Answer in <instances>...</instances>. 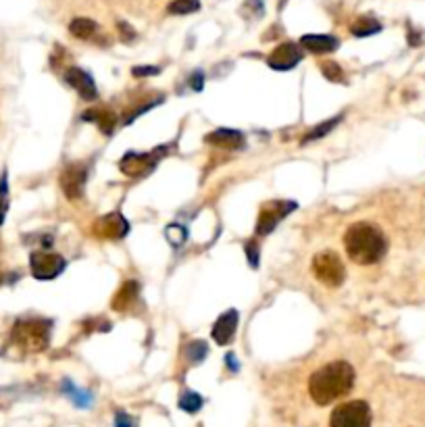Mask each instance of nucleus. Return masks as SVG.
<instances>
[{
  "label": "nucleus",
  "mask_w": 425,
  "mask_h": 427,
  "mask_svg": "<svg viewBox=\"0 0 425 427\" xmlns=\"http://www.w3.org/2000/svg\"><path fill=\"white\" fill-rule=\"evenodd\" d=\"M61 388L65 394H69V396H71V400H73L77 406H82V409L90 406V402H92L90 394H88V392H82V390H77V388H75V386H73L69 379H65V382H63Z\"/></svg>",
  "instance_id": "obj_22"
},
{
  "label": "nucleus",
  "mask_w": 425,
  "mask_h": 427,
  "mask_svg": "<svg viewBox=\"0 0 425 427\" xmlns=\"http://www.w3.org/2000/svg\"><path fill=\"white\" fill-rule=\"evenodd\" d=\"M84 121H94L102 134L111 136L113 129H115V113L107 111V109H92L84 113Z\"/></svg>",
  "instance_id": "obj_17"
},
{
  "label": "nucleus",
  "mask_w": 425,
  "mask_h": 427,
  "mask_svg": "<svg viewBox=\"0 0 425 427\" xmlns=\"http://www.w3.org/2000/svg\"><path fill=\"white\" fill-rule=\"evenodd\" d=\"M321 73L328 82H334V84H344V71L342 67L334 61H323L321 63Z\"/></svg>",
  "instance_id": "obj_25"
},
{
  "label": "nucleus",
  "mask_w": 425,
  "mask_h": 427,
  "mask_svg": "<svg viewBox=\"0 0 425 427\" xmlns=\"http://www.w3.org/2000/svg\"><path fill=\"white\" fill-rule=\"evenodd\" d=\"M96 30H98V26H96L92 19H86V17L73 19L71 26H69V31H71L75 38H80V40H90L92 36L96 33Z\"/></svg>",
  "instance_id": "obj_20"
},
{
  "label": "nucleus",
  "mask_w": 425,
  "mask_h": 427,
  "mask_svg": "<svg viewBox=\"0 0 425 427\" xmlns=\"http://www.w3.org/2000/svg\"><path fill=\"white\" fill-rule=\"evenodd\" d=\"M138 298H140V286H138V281L127 279L122 288H119V292L113 296L111 306H113V310H117V313H127L131 306L138 303Z\"/></svg>",
  "instance_id": "obj_15"
},
{
  "label": "nucleus",
  "mask_w": 425,
  "mask_h": 427,
  "mask_svg": "<svg viewBox=\"0 0 425 427\" xmlns=\"http://www.w3.org/2000/svg\"><path fill=\"white\" fill-rule=\"evenodd\" d=\"M173 144H167V146H156L151 153H125L123 154L122 163H119V169H122L125 175L129 178H144L149 175L152 169L156 167V163L167 156L171 151Z\"/></svg>",
  "instance_id": "obj_4"
},
{
  "label": "nucleus",
  "mask_w": 425,
  "mask_h": 427,
  "mask_svg": "<svg viewBox=\"0 0 425 427\" xmlns=\"http://www.w3.org/2000/svg\"><path fill=\"white\" fill-rule=\"evenodd\" d=\"M244 252H246V259H248V263H250V267L252 269H257L259 267V242L252 238V240H246L244 242Z\"/></svg>",
  "instance_id": "obj_28"
},
{
  "label": "nucleus",
  "mask_w": 425,
  "mask_h": 427,
  "mask_svg": "<svg viewBox=\"0 0 425 427\" xmlns=\"http://www.w3.org/2000/svg\"><path fill=\"white\" fill-rule=\"evenodd\" d=\"M313 274H315V277H317L323 286H328V288H338V286H342V281L346 279L344 263H342V259L335 254L334 250L319 252V254L313 259Z\"/></svg>",
  "instance_id": "obj_5"
},
{
  "label": "nucleus",
  "mask_w": 425,
  "mask_h": 427,
  "mask_svg": "<svg viewBox=\"0 0 425 427\" xmlns=\"http://www.w3.org/2000/svg\"><path fill=\"white\" fill-rule=\"evenodd\" d=\"M203 80H205V75H203V71H196V73H192V77H190V88L196 92L203 90Z\"/></svg>",
  "instance_id": "obj_31"
},
{
  "label": "nucleus",
  "mask_w": 425,
  "mask_h": 427,
  "mask_svg": "<svg viewBox=\"0 0 425 427\" xmlns=\"http://www.w3.org/2000/svg\"><path fill=\"white\" fill-rule=\"evenodd\" d=\"M178 406L185 413H198L203 409V396L196 392H183L178 400Z\"/></svg>",
  "instance_id": "obj_23"
},
{
  "label": "nucleus",
  "mask_w": 425,
  "mask_h": 427,
  "mask_svg": "<svg viewBox=\"0 0 425 427\" xmlns=\"http://www.w3.org/2000/svg\"><path fill=\"white\" fill-rule=\"evenodd\" d=\"M205 142L212 144V146H219V148H225V151H242L246 146V138H244L242 131L227 129V127H219L211 134H207Z\"/></svg>",
  "instance_id": "obj_13"
},
{
  "label": "nucleus",
  "mask_w": 425,
  "mask_h": 427,
  "mask_svg": "<svg viewBox=\"0 0 425 427\" xmlns=\"http://www.w3.org/2000/svg\"><path fill=\"white\" fill-rule=\"evenodd\" d=\"M236 330H238V310L236 308H230L225 310L223 315H219V319L215 321L212 325V340L219 344V346H225L230 344L234 336H236Z\"/></svg>",
  "instance_id": "obj_14"
},
{
  "label": "nucleus",
  "mask_w": 425,
  "mask_h": 427,
  "mask_svg": "<svg viewBox=\"0 0 425 427\" xmlns=\"http://www.w3.org/2000/svg\"><path fill=\"white\" fill-rule=\"evenodd\" d=\"M225 363H227V369L232 367V371H238V361H236L234 352H230V355L225 357Z\"/></svg>",
  "instance_id": "obj_33"
},
{
  "label": "nucleus",
  "mask_w": 425,
  "mask_h": 427,
  "mask_svg": "<svg viewBox=\"0 0 425 427\" xmlns=\"http://www.w3.org/2000/svg\"><path fill=\"white\" fill-rule=\"evenodd\" d=\"M344 248L348 252V256L359 263V265H373L377 263L386 250H388V242L382 234L380 227L371 225V223H353L346 234H344Z\"/></svg>",
  "instance_id": "obj_2"
},
{
  "label": "nucleus",
  "mask_w": 425,
  "mask_h": 427,
  "mask_svg": "<svg viewBox=\"0 0 425 427\" xmlns=\"http://www.w3.org/2000/svg\"><path fill=\"white\" fill-rule=\"evenodd\" d=\"M304 59V53L301 46H296L294 42H286V44H279L274 53L269 55V67L275 71H290L294 69L298 63Z\"/></svg>",
  "instance_id": "obj_11"
},
{
  "label": "nucleus",
  "mask_w": 425,
  "mask_h": 427,
  "mask_svg": "<svg viewBox=\"0 0 425 427\" xmlns=\"http://www.w3.org/2000/svg\"><path fill=\"white\" fill-rule=\"evenodd\" d=\"M115 427H138V426H136V421H134L127 413L119 411V413L115 415Z\"/></svg>",
  "instance_id": "obj_30"
},
{
  "label": "nucleus",
  "mask_w": 425,
  "mask_h": 427,
  "mask_svg": "<svg viewBox=\"0 0 425 427\" xmlns=\"http://www.w3.org/2000/svg\"><path fill=\"white\" fill-rule=\"evenodd\" d=\"M4 281V274H2V269H0V283Z\"/></svg>",
  "instance_id": "obj_34"
},
{
  "label": "nucleus",
  "mask_w": 425,
  "mask_h": 427,
  "mask_svg": "<svg viewBox=\"0 0 425 427\" xmlns=\"http://www.w3.org/2000/svg\"><path fill=\"white\" fill-rule=\"evenodd\" d=\"M298 205L294 200H271L261 207L259 221H257V236H269L277 227L279 221H284L292 211H296Z\"/></svg>",
  "instance_id": "obj_8"
},
{
  "label": "nucleus",
  "mask_w": 425,
  "mask_h": 427,
  "mask_svg": "<svg viewBox=\"0 0 425 427\" xmlns=\"http://www.w3.org/2000/svg\"><path fill=\"white\" fill-rule=\"evenodd\" d=\"M65 82H67L73 90H77V94H80L84 100H96V98H98V90H96V84H94L92 75L90 73H86L84 69H80V67L67 69V71H65Z\"/></svg>",
  "instance_id": "obj_12"
},
{
  "label": "nucleus",
  "mask_w": 425,
  "mask_h": 427,
  "mask_svg": "<svg viewBox=\"0 0 425 427\" xmlns=\"http://www.w3.org/2000/svg\"><path fill=\"white\" fill-rule=\"evenodd\" d=\"M131 73H134V77H149V75H158L161 69L158 67H134Z\"/></svg>",
  "instance_id": "obj_29"
},
{
  "label": "nucleus",
  "mask_w": 425,
  "mask_h": 427,
  "mask_svg": "<svg viewBox=\"0 0 425 427\" xmlns=\"http://www.w3.org/2000/svg\"><path fill=\"white\" fill-rule=\"evenodd\" d=\"M200 9V0H173L167 11L171 15H190V13H196Z\"/></svg>",
  "instance_id": "obj_24"
},
{
  "label": "nucleus",
  "mask_w": 425,
  "mask_h": 427,
  "mask_svg": "<svg viewBox=\"0 0 425 427\" xmlns=\"http://www.w3.org/2000/svg\"><path fill=\"white\" fill-rule=\"evenodd\" d=\"M350 31L357 36V38H365V36H373L377 31H382V23L373 17H359L353 26Z\"/></svg>",
  "instance_id": "obj_19"
},
{
  "label": "nucleus",
  "mask_w": 425,
  "mask_h": 427,
  "mask_svg": "<svg viewBox=\"0 0 425 427\" xmlns=\"http://www.w3.org/2000/svg\"><path fill=\"white\" fill-rule=\"evenodd\" d=\"M53 323L46 319H19L11 330V342L26 352H42L50 344Z\"/></svg>",
  "instance_id": "obj_3"
},
{
  "label": "nucleus",
  "mask_w": 425,
  "mask_h": 427,
  "mask_svg": "<svg viewBox=\"0 0 425 427\" xmlns=\"http://www.w3.org/2000/svg\"><path fill=\"white\" fill-rule=\"evenodd\" d=\"M301 46L306 48L308 53H313V55H328V53H334L335 48L340 46V42L334 36L313 33V36H303L301 38Z\"/></svg>",
  "instance_id": "obj_16"
},
{
  "label": "nucleus",
  "mask_w": 425,
  "mask_h": 427,
  "mask_svg": "<svg viewBox=\"0 0 425 427\" xmlns=\"http://www.w3.org/2000/svg\"><path fill=\"white\" fill-rule=\"evenodd\" d=\"M165 238L171 242L173 246H182L185 242V238H188V232H185V227L183 225H178V223H173V225H169L167 227V232H165Z\"/></svg>",
  "instance_id": "obj_27"
},
{
  "label": "nucleus",
  "mask_w": 425,
  "mask_h": 427,
  "mask_svg": "<svg viewBox=\"0 0 425 427\" xmlns=\"http://www.w3.org/2000/svg\"><path fill=\"white\" fill-rule=\"evenodd\" d=\"M94 234L107 240H122L129 234V223L122 213H109L94 223Z\"/></svg>",
  "instance_id": "obj_10"
},
{
  "label": "nucleus",
  "mask_w": 425,
  "mask_h": 427,
  "mask_svg": "<svg viewBox=\"0 0 425 427\" xmlns=\"http://www.w3.org/2000/svg\"><path fill=\"white\" fill-rule=\"evenodd\" d=\"M207 352H209V348H207V342H203V340L190 342V344L183 348V355H185L188 363H192V365H198V363H203V361H205V357H207Z\"/></svg>",
  "instance_id": "obj_21"
},
{
  "label": "nucleus",
  "mask_w": 425,
  "mask_h": 427,
  "mask_svg": "<svg viewBox=\"0 0 425 427\" xmlns=\"http://www.w3.org/2000/svg\"><path fill=\"white\" fill-rule=\"evenodd\" d=\"M355 386V369L346 361H334L317 369L308 377V394L319 404L326 406L338 398L346 396Z\"/></svg>",
  "instance_id": "obj_1"
},
{
  "label": "nucleus",
  "mask_w": 425,
  "mask_h": 427,
  "mask_svg": "<svg viewBox=\"0 0 425 427\" xmlns=\"http://www.w3.org/2000/svg\"><path fill=\"white\" fill-rule=\"evenodd\" d=\"M86 180H88V165L86 163H69L63 169L61 182L63 192L69 200H80L84 198V190H86Z\"/></svg>",
  "instance_id": "obj_9"
},
{
  "label": "nucleus",
  "mask_w": 425,
  "mask_h": 427,
  "mask_svg": "<svg viewBox=\"0 0 425 427\" xmlns=\"http://www.w3.org/2000/svg\"><path fill=\"white\" fill-rule=\"evenodd\" d=\"M330 427H371V409L363 400H350L335 406Z\"/></svg>",
  "instance_id": "obj_6"
},
{
  "label": "nucleus",
  "mask_w": 425,
  "mask_h": 427,
  "mask_svg": "<svg viewBox=\"0 0 425 427\" xmlns=\"http://www.w3.org/2000/svg\"><path fill=\"white\" fill-rule=\"evenodd\" d=\"M31 275L40 281H50L55 277L65 271L67 261L57 252H48V250H33L30 256Z\"/></svg>",
  "instance_id": "obj_7"
},
{
  "label": "nucleus",
  "mask_w": 425,
  "mask_h": 427,
  "mask_svg": "<svg viewBox=\"0 0 425 427\" xmlns=\"http://www.w3.org/2000/svg\"><path fill=\"white\" fill-rule=\"evenodd\" d=\"M342 121V115H335L334 119H330V121H323L319 123V125H315L313 129H308L306 134H304V138L301 140V144H308V142H315V140H319V138H323V136H328L332 129H334L338 123Z\"/></svg>",
  "instance_id": "obj_18"
},
{
  "label": "nucleus",
  "mask_w": 425,
  "mask_h": 427,
  "mask_svg": "<svg viewBox=\"0 0 425 427\" xmlns=\"http://www.w3.org/2000/svg\"><path fill=\"white\" fill-rule=\"evenodd\" d=\"M119 30H122V38H123V42H129V40H134L136 38V31L131 30L127 23H119Z\"/></svg>",
  "instance_id": "obj_32"
},
{
  "label": "nucleus",
  "mask_w": 425,
  "mask_h": 427,
  "mask_svg": "<svg viewBox=\"0 0 425 427\" xmlns=\"http://www.w3.org/2000/svg\"><path fill=\"white\" fill-rule=\"evenodd\" d=\"M9 211V182H6V169L0 175V225L4 223V217Z\"/></svg>",
  "instance_id": "obj_26"
}]
</instances>
